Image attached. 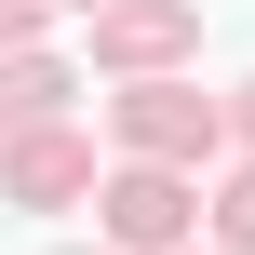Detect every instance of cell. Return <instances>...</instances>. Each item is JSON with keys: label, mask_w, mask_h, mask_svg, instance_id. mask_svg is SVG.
Instances as JSON below:
<instances>
[{"label": "cell", "mask_w": 255, "mask_h": 255, "mask_svg": "<svg viewBox=\"0 0 255 255\" xmlns=\"http://www.w3.org/2000/svg\"><path fill=\"white\" fill-rule=\"evenodd\" d=\"M108 229H121V242H175V229H188V188L148 161V175H121V188H108Z\"/></svg>", "instance_id": "1"}, {"label": "cell", "mask_w": 255, "mask_h": 255, "mask_svg": "<svg viewBox=\"0 0 255 255\" xmlns=\"http://www.w3.org/2000/svg\"><path fill=\"white\" fill-rule=\"evenodd\" d=\"M121 134L175 161V148H202V134H215V108H188V94H134V108H121Z\"/></svg>", "instance_id": "2"}, {"label": "cell", "mask_w": 255, "mask_h": 255, "mask_svg": "<svg viewBox=\"0 0 255 255\" xmlns=\"http://www.w3.org/2000/svg\"><path fill=\"white\" fill-rule=\"evenodd\" d=\"M229 242L255 255V175H242V188H229Z\"/></svg>", "instance_id": "3"}, {"label": "cell", "mask_w": 255, "mask_h": 255, "mask_svg": "<svg viewBox=\"0 0 255 255\" xmlns=\"http://www.w3.org/2000/svg\"><path fill=\"white\" fill-rule=\"evenodd\" d=\"M27 13H40V0H0V40H13V27H27Z\"/></svg>", "instance_id": "4"}, {"label": "cell", "mask_w": 255, "mask_h": 255, "mask_svg": "<svg viewBox=\"0 0 255 255\" xmlns=\"http://www.w3.org/2000/svg\"><path fill=\"white\" fill-rule=\"evenodd\" d=\"M81 13H94V0H81Z\"/></svg>", "instance_id": "5"}, {"label": "cell", "mask_w": 255, "mask_h": 255, "mask_svg": "<svg viewBox=\"0 0 255 255\" xmlns=\"http://www.w3.org/2000/svg\"><path fill=\"white\" fill-rule=\"evenodd\" d=\"M242 121H255V108H242Z\"/></svg>", "instance_id": "6"}]
</instances>
